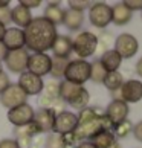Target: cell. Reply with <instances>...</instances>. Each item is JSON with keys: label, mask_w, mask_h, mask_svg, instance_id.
<instances>
[{"label": "cell", "mask_w": 142, "mask_h": 148, "mask_svg": "<svg viewBox=\"0 0 142 148\" xmlns=\"http://www.w3.org/2000/svg\"><path fill=\"white\" fill-rule=\"evenodd\" d=\"M58 35L57 26L52 25L45 17H34L29 26L25 29V41L26 51L32 53H46Z\"/></svg>", "instance_id": "obj_1"}, {"label": "cell", "mask_w": 142, "mask_h": 148, "mask_svg": "<svg viewBox=\"0 0 142 148\" xmlns=\"http://www.w3.org/2000/svg\"><path fill=\"white\" fill-rule=\"evenodd\" d=\"M73 43V52L80 60H87L89 57L96 53L98 46V35H95L90 31H81L76 34L72 40Z\"/></svg>", "instance_id": "obj_2"}, {"label": "cell", "mask_w": 142, "mask_h": 148, "mask_svg": "<svg viewBox=\"0 0 142 148\" xmlns=\"http://www.w3.org/2000/svg\"><path fill=\"white\" fill-rule=\"evenodd\" d=\"M64 81L76 86H84L90 81V63L87 60H70L64 72Z\"/></svg>", "instance_id": "obj_3"}, {"label": "cell", "mask_w": 142, "mask_h": 148, "mask_svg": "<svg viewBox=\"0 0 142 148\" xmlns=\"http://www.w3.org/2000/svg\"><path fill=\"white\" fill-rule=\"evenodd\" d=\"M87 18L98 29H106L112 23V6L104 2H93L87 9Z\"/></svg>", "instance_id": "obj_4"}, {"label": "cell", "mask_w": 142, "mask_h": 148, "mask_svg": "<svg viewBox=\"0 0 142 148\" xmlns=\"http://www.w3.org/2000/svg\"><path fill=\"white\" fill-rule=\"evenodd\" d=\"M113 99H121L127 104L139 102L142 99V81L139 79H127L118 92L112 93Z\"/></svg>", "instance_id": "obj_5"}, {"label": "cell", "mask_w": 142, "mask_h": 148, "mask_svg": "<svg viewBox=\"0 0 142 148\" xmlns=\"http://www.w3.org/2000/svg\"><path fill=\"white\" fill-rule=\"evenodd\" d=\"M115 51L122 60H130L133 58L139 51V41L138 38L132 34L122 32L115 38Z\"/></svg>", "instance_id": "obj_6"}, {"label": "cell", "mask_w": 142, "mask_h": 148, "mask_svg": "<svg viewBox=\"0 0 142 148\" xmlns=\"http://www.w3.org/2000/svg\"><path fill=\"white\" fill-rule=\"evenodd\" d=\"M28 60H29V52L25 49H19V51H8V55L5 57L3 63L6 69L11 73H23L28 69Z\"/></svg>", "instance_id": "obj_7"}, {"label": "cell", "mask_w": 142, "mask_h": 148, "mask_svg": "<svg viewBox=\"0 0 142 148\" xmlns=\"http://www.w3.org/2000/svg\"><path fill=\"white\" fill-rule=\"evenodd\" d=\"M34 116H35V110H34V107L29 106L28 102L8 110V121L14 125L15 128L25 127V125L34 122Z\"/></svg>", "instance_id": "obj_8"}, {"label": "cell", "mask_w": 142, "mask_h": 148, "mask_svg": "<svg viewBox=\"0 0 142 148\" xmlns=\"http://www.w3.org/2000/svg\"><path fill=\"white\" fill-rule=\"evenodd\" d=\"M26 102H28V95L20 89L19 84H11L6 90L0 93V106H3L8 110L15 108Z\"/></svg>", "instance_id": "obj_9"}, {"label": "cell", "mask_w": 142, "mask_h": 148, "mask_svg": "<svg viewBox=\"0 0 142 148\" xmlns=\"http://www.w3.org/2000/svg\"><path fill=\"white\" fill-rule=\"evenodd\" d=\"M17 84L28 96L41 95L43 89H45V81H43V78L28 72V70L19 75V83Z\"/></svg>", "instance_id": "obj_10"}, {"label": "cell", "mask_w": 142, "mask_h": 148, "mask_svg": "<svg viewBox=\"0 0 142 148\" xmlns=\"http://www.w3.org/2000/svg\"><path fill=\"white\" fill-rule=\"evenodd\" d=\"M52 67V57H49L47 53H29L28 60V72L34 73L37 76H46L51 73Z\"/></svg>", "instance_id": "obj_11"}, {"label": "cell", "mask_w": 142, "mask_h": 148, "mask_svg": "<svg viewBox=\"0 0 142 148\" xmlns=\"http://www.w3.org/2000/svg\"><path fill=\"white\" fill-rule=\"evenodd\" d=\"M76 125H78V116L73 112L64 110L58 113L55 116V124H54V131L60 134H67L75 131Z\"/></svg>", "instance_id": "obj_12"}, {"label": "cell", "mask_w": 142, "mask_h": 148, "mask_svg": "<svg viewBox=\"0 0 142 148\" xmlns=\"http://www.w3.org/2000/svg\"><path fill=\"white\" fill-rule=\"evenodd\" d=\"M55 112L47 110V108H38L34 116V124L40 130L41 134H49L54 131V124H55Z\"/></svg>", "instance_id": "obj_13"}, {"label": "cell", "mask_w": 142, "mask_h": 148, "mask_svg": "<svg viewBox=\"0 0 142 148\" xmlns=\"http://www.w3.org/2000/svg\"><path fill=\"white\" fill-rule=\"evenodd\" d=\"M128 113H130L128 104L121 99H112L110 104L106 107V114L110 118L113 124H119L122 121L128 119Z\"/></svg>", "instance_id": "obj_14"}, {"label": "cell", "mask_w": 142, "mask_h": 148, "mask_svg": "<svg viewBox=\"0 0 142 148\" xmlns=\"http://www.w3.org/2000/svg\"><path fill=\"white\" fill-rule=\"evenodd\" d=\"M3 45L6 46L8 51L25 49V31L20 28H6V32L3 37Z\"/></svg>", "instance_id": "obj_15"}, {"label": "cell", "mask_w": 142, "mask_h": 148, "mask_svg": "<svg viewBox=\"0 0 142 148\" xmlns=\"http://www.w3.org/2000/svg\"><path fill=\"white\" fill-rule=\"evenodd\" d=\"M51 51L54 53V57H57V58H67L69 60V57L72 55V52H73L72 38H70L69 35H57Z\"/></svg>", "instance_id": "obj_16"}, {"label": "cell", "mask_w": 142, "mask_h": 148, "mask_svg": "<svg viewBox=\"0 0 142 148\" xmlns=\"http://www.w3.org/2000/svg\"><path fill=\"white\" fill-rule=\"evenodd\" d=\"M32 12L31 9L25 8L23 5H17L15 8L11 9V21L15 25V28H20V29H26L29 26V23L32 21Z\"/></svg>", "instance_id": "obj_17"}, {"label": "cell", "mask_w": 142, "mask_h": 148, "mask_svg": "<svg viewBox=\"0 0 142 148\" xmlns=\"http://www.w3.org/2000/svg\"><path fill=\"white\" fill-rule=\"evenodd\" d=\"M133 18V11L127 8L124 2H118L112 6V23L116 26H125Z\"/></svg>", "instance_id": "obj_18"}, {"label": "cell", "mask_w": 142, "mask_h": 148, "mask_svg": "<svg viewBox=\"0 0 142 148\" xmlns=\"http://www.w3.org/2000/svg\"><path fill=\"white\" fill-rule=\"evenodd\" d=\"M83 89H84V86H76V84H72V83H67V81H61V83H60V92H58L60 99L69 106V104L81 93Z\"/></svg>", "instance_id": "obj_19"}, {"label": "cell", "mask_w": 142, "mask_h": 148, "mask_svg": "<svg viewBox=\"0 0 142 148\" xmlns=\"http://www.w3.org/2000/svg\"><path fill=\"white\" fill-rule=\"evenodd\" d=\"M64 12H66V9L61 8V5L58 2H49L45 8V17L46 20H49L52 25H63V20H64Z\"/></svg>", "instance_id": "obj_20"}, {"label": "cell", "mask_w": 142, "mask_h": 148, "mask_svg": "<svg viewBox=\"0 0 142 148\" xmlns=\"http://www.w3.org/2000/svg\"><path fill=\"white\" fill-rule=\"evenodd\" d=\"M84 12L81 11H75V9H66L64 12V20L63 25L66 26L69 31H80L84 25Z\"/></svg>", "instance_id": "obj_21"}, {"label": "cell", "mask_w": 142, "mask_h": 148, "mask_svg": "<svg viewBox=\"0 0 142 148\" xmlns=\"http://www.w3.org/2000/svg\"><path fill=\"white\" fill-rule=\"evenodd\" d=\"M98 60H99V63L102 64V67H104L107 72H116V70L121 67V63H122V58L118 55V52L115 51V49H110V51H107L106 53H102Z\"/></svg>", "instance_id": "obj_22"}, {"label": "cell", "mask_w": 142, "mask_h": 148, "mask_svg": "<svg viewBox=\"0 0 142 148\" xmlns=\"http://www.w3.org/2000/svg\"><path fill=\"white\" fill-rule=\"evenodd\" d=\"M90 142L96 148H112L118 142V139L115 138L113 131H99L96 136L90 139Z\"/></svg>", "instance_id": "obj_23"}, {"label": "cell", "mask_w": 142, "mask_h": 148, "mask_svg": "<svg viewBox=\"0 0 142 148\" xmlns=\"http://www.w3.org/2000/svg\"><path fill=\"white\" fill-rule=\"evenodd\" d=\"M124 81L125 79H124L122 73H119L118 70H116V72H107L104 81H102V84H104V87H106L108 92H113L115 93V92H118L122 87Z\"/></svg>", "instance_id": "obj_24"}, {"label": "cell", "mask_w": 142, "mask_h": 148, "mask_svg": "<svg viewBox=\"0 0 142 148\" xmlns=\"http://www.w3.org/2000/svg\"><path fill=\"white\" fill-rule=\"evenodd\" d=\"M70 61V58H57L52 57V67H51V76L55 79H64V72L67 69V64Z\"/></svg>", "instance_id": "obj_25"}, {"label": "cell", "mask_w": 142, "mask_h": 148, "mask_svg": "<svg viewBox=\"0 0 142 148\" xmlns=\"http://www.w3.org/2000/svg\"><path fill=\"white\" fill-rule=\"evenodd\" d=\"M115 38L112 32L108 31H104L101 32V35L98 37V46H96V53L98 55H102V53H106L107 51H110V45H115Z\"/></svg>", "instance_id": "obj_26"}, {"label": "cell", "mask_w": 142, "mask_h": 148, "mask_svg": "<svg viewBox=\"0 0 142 148\" xmlns=\"http://www.w3.org/2000/svg\"><path fill=\"white\" fill-rule=\"evenodd\" d=\"M107 75V70L102 67V64L99 63V60H95V61L90 63V81L95 84H102Z\"/></svg>", "instance_id": "obj_27"}, {"label": "cell", "mask_w": 142, "mask_h": 148, "mask_svg": "<svg viewBox=\"0 0 142 148\" xmlns=\"http://www.w3.org/2000/svg\"><path fill=\"white\" fill-rule=\"evenodd\" d=\"M132 131H133V122L130 119H125L119 124H115V127H113V134L118 140L127 138L128 134H132Z\"/></svg>", "instance_id": "obj_28"}, {"label": "cell", "mask_w": 142, "mask_h": 148, "mask_svg": "<svg viewBox=\"0 0 142 148\" xmlns=\"http://www.w3.org/2000/svg\"><path fill=\"white\" fill-rule=\"evenodd\" d=\"M45 148H67L66 140H64V134L55 133V131H52V133L46 134Z\"/></svg>", "instance_id": "obj_29"}, {"label": "cell", "mask_w": 142, "mask_h": 148, "mask_svg": "<svg viewBox=\"0 0 142 148\" xmlns=\"http://www.w3.org/2000/svg\"><path fill=\"white\" fill-rule=\"evenodd\" d=\"M89 102H90V93H89V90L84 87V89L81 90L80 95L69 104V107H72V108H75V110L80 112V110H83V108L89 107Z\"/></svg>", "instance_id": "obj_30"}, {"label": "cell", "mask_w": 142, "mask_h": 148, "mask_svg": "<svg viewBox=\"0 0 142 148\" xmlns=\"http://www.w3.org/2000/svg\"><path fill=\"white\" fill-rule=\"evenodd\" d=\"M58 92H60V83H57V81H49L47 84H45V89H43L41 95L49 96V98H60Z\"/></svg>", "instance_id": "obj_31"}, {"label": "cell", "mask_w": 142, "mask_h": 148, "mask_svg": "<svg viewBox=\"0 0 142 148\" xmlns=\"http://www.w3.org/2000/svg\"><path fill=\"white\" fill-rule=\"evenodd\" d=\"M67 5H69V9H75V11L84 12L86 9L90 8L92 2H89V0H69Z\"/></svg>", "instance_id": "obj_32"}, {"label": "cell", "mask_w": 142, "mask_h": 148, "mask_svg": "<svg viewBox=\"0 0 142 148\" xmlns=\"http://www.w3.org/2000/svg\"><path fill=\"white\" fill-rule=\"evenodd\" d=\"M64 140H66L67 148H69V147H70V148H76V147H78V145L81 144V142H83V140H81V139L78 138V136L75 134V131H72V133H67V134H64Z\"/></svg>", "instance_id": "obj_33"}, {"label": "cell", "mask_w": 142, "mask_h": 148, "mask_svg": "<svg viewBox=\"0 0 142 148\" xmlns=\"http://www.w3.org/2000/svg\"><path fill=\"white\" fill-rule=\"evenodd\" d=\"M0 23L5 25V26L12 23V21H11V8L9 6L0 8Z\"/></svg>", "instance_id": "obj_34"}, {"label": "cell", "mask_w": 142, "mask_h": 148, "mask_svg": "<svg viewBox=\"0 0 142 148\" xmlns=\"http://www.w3.org/2000/svg\"><path fill=\"white\" fill-rule=\"evenodd\" d=\"M11 84L12 83H11V79H9V75L5 72V70L0 72V93H2L3 90H6Z\"/></svg>", "instance_id": "obj_35"}, {"label": "cell", "mask_w": 142, "mask_h": 148, "mask_svg": "<svg viewBox=\"0 0 142 148\" xmlns=\"http://www.w3.org/2000/svg\"><path fill=\"white\" fill-rule=\"evenodd\" d=\"M132 133H133V136H134V139L142 144V119L133 125V131H132Z\"/></svg>", "instance_id": "obj_36"}, {"label": "cell", "mask_w": 142, "mask_h": 148, "mask_svg": "<svg viewBox=\"0 0 142 148\" xmlns=\"http://www.w3.org/2000/svg\"><path fill=\"white\" fill-rule=\"evenodd\" d=\"M124 3L132 11H142V0H124Z\"/></svg>", "instance_id": "obj_37"}, {"label": "cell", "mask_w": 142, "mask_h": 148, "mask_svg": "<svg viewBox=\"0 0 142 148\" xmlns=\"http://www.w3.org/2000/svg\"><path fill=\"white\" fill-rule=\"evenodd\" d=\"M0 148H19L17 142L12 138H6V139H2L0 140Z\"/></svg>", "instance_id": "obj_38"}, {"label": "cell", "mask_w": 142, "mask_h": 148, "mask_svg": "<svg viewBox=\"0 0 142 148\" xmlns=\"http://www.w3.org/2000/svg\"><path fill=\"white\" fill-rule=\"evenodd\" d=\"M20 5H23L25 8L32 9V8H38L41 5V0H21Z\"/></svg>", "instance_id": "obj_39"}, {"label": "cell", "mask_w": 142, "mask_h": 148, "mask_svg": "<svg viewBox=\"0 0 142 148\" xmlns=\"http://www.w3.org/2000/svg\"><path fill=\"white\" fill-rule=\"evenodd\" d=\"M6 55H8V49L3 45V41H0V61H3Z\"/></svg>", "instance_id": "obj_40"}, {"label": "cell", "mask_w": 142, "mask_h": 148, "mask_svg": "<svg viewBox=\"0 0 142 148\" xmlns=\"http://www.w3.org/2000/svg\"><path fill=\"white\" fill-rule=\"evenodd\" d=\"M134 72L138 73L139 78H142V57L138 60V63H136V66H134Z\"/></svg>", "instance_id": "obj_41"}, {"label": "cell", "mask_w": 142, "mask_h": 148, "mask_svg": "<svg viewBox=\"0 0 142 148\" xmlns=\"http://www.w3.org/2000/svg\"><path fill=\"white\" fill-rule=\"evenodd\" d=\"M76 148H96V147L92 144L90 140H84V142H81V144L76 147Z\"/></svg>", "instance_id": "obj_42"}, {"label": "cell", "mask_w": 142, "mask_h": 148, "mask_svg": "<svg viewBox=\"0 0 142 148\" xmlns=\"http://www.w3.org/2000/svg\"><path fill=\"white\" fill-rule=\"evenodd\" d=\"M5 32H6V26L0 23V41H3V37H5Z\"/></svg>", "instance_id": "obj_43"}, {"label": "cell", "mask_w": 142, "mask_h": 148, "mask_svg": "<svg viewBox=\"0 0 142 148\" xmlns=\"http://www.w3.org/2000/svg\"><path fill=\"white\" fill-rule=\"evenodd\" d=\"M9 2H8V0H0V8H5V6H9Z\"/></svg>", "instance_id": "obj_44"}, {"label": "cell", "mask_w": 142, "mask_h": 148, "mask_svg": "<svg viewBox=\"0 0 142 148\" xmlns=\"http://www.w3.org/2000/svg\"><path fill=\"white\" fill-rule=\"evenodd\" d=\"M112 148H122V145L119 144V140H118V142H116V144H115V145H113Z\"/></svg>", "instance_id": "obj_45"}, {"label": "cell", "mask_w": 142, "mask_h": 148, "mask_svg": "<svg viewBox=\"0 0 142 148\" xmlns=\"http://www.w3.org/2000/svg\"><path fill=\"white\" fill-rule=\"evenodd\" d=\"M0 72H3V64H2V61H0Z\"/></svg>", "instance_id": "obj_46"}, {"label": "cell", "mask_w": 142, "mask_h": 148, "mask_svg": "<svg viewBox=\"0 0 142 148\" xmlns=\"http://www.w3.org/2000/svg\"><path fill=\"white\" fill-rule=\"evenodd\" d=\"M141 17H142V11H141Z\"/></svg>", "instance_id": "obj_47"}]
</instances>
